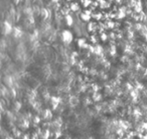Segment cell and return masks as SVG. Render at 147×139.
I'll return each instance as SVG.
<instances>
[{"label":"cell","instance_id":"6da1fadb","mask_svg":"<svg viewBox=\"0 0 147 139\" xmlns=\"http://www.w3.org/2000/svg\"><path fill=\"white\" fill-rule=\"evenodd\" d=\"M61 40L65 43H69L71 40H73V35H71V33L67 30H63V32H61Z\"/></svg>","mask_w":147,"mask_h":139}]
</instances>
